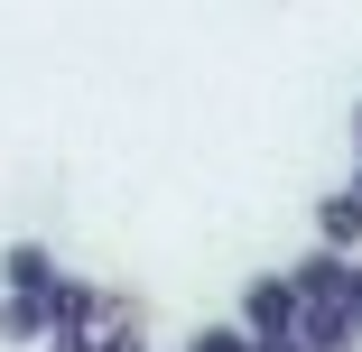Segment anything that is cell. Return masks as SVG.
Wrapping results in <instances>:
<instances>
[{
	"label": "cell",
	"instance_id": "6da1fadb",
	"mask_svg": "<svg viewBox=\"0 0 362 352\" xmlns=\"http://www.w3.org/2000/svg\"><path fill=\"white\" fill-rule=\"evenodd\" d=\"M242 334H251V343H288V334H298V297H288L279 269L242 288Z\"/></svg>",
	"mask_w": 362,
	"mask_h": 352
},
{
	"label": "cell",
	"instance_id": "7a4b0ae2",
	"mask_svg": "<svg viewBox=\"0 0 362 352\" xmlns=\"http://www.w3.org/2000/svg\"><path fill=\"white\" fill-rule=\"evenodd\" d=\"M288 278V297L298 306H344V288H353V260H334V250H307L298 269H279Z\"/></svg>",
	"mask_w": 362,
	"mask_h": 352
},
{
	"label": "cell",
	"instance_id": "3957f363",
	"mask_svg": "<svg viewBox=\"0 0 362 352\" xmlns=\"http://www.w3.org/2000/svg\"><path fill=\"white\" fill-rule=\"evenodd\" d=\"M56 278H65V269H56L47 241H10V250H0V297H47Z\"/></svg>",
	"mask_w": 362,
	"mask_h": 352
},
{
	"label": "cell",
	"instance_id": "277c9868",
	"mask_svg": "<svg viewBox=\"0 0 362 352\" xmlns=\"http://www.w3.org/2000/svg\"><path fill=\"white\" fill-rule=\"evenodd\" d=\"M316 232H325V250H334V260H344V250L362 241V195H353V186L316 195Z\"/></svg>",
	"mask_w": 362,
	"mask_h": 352
},
{
	"label": "cell",
	"instance_id": "5b68a950",
	"mask_svg": "<svg viewBox=\"0 0 362 352\" xmlns=\"http://www.w3.org/2000/svg\"><path fill=\"white\" fill-rule=\"evenodd\" d=\"M353 315L344 306H298V352H353Z\"/></svg>",
	"mask_w": 362,
	"mask_h": 352
},
{
	"label": "cell",
	"instance_id": "8992f818",
	"mask_svg": "<svg viewBox=\"0 0 362 352\" xmlns=\"http://www.w3.org/2000/svg\"><path fill=\"white\" fill-rule=\"evenodd\" d=\"M0 343H47V297H0Z\"/></svg>",
	"mask_w": 362,
	"mask_h": 352
},
{
	"label": "cell",
	"instance_id": "52a82bcc",
	"mask_svg": "<svg viewBox=\"0 0 362 352\" xmlns=\"http://www.w3.org/2000/svg\"><path fill=\"white\" fill-rule=\"evenodd\" d=\"M186 352H251V334H242V324H195Z\"/></svg>",
	"mask_w": 362,
	"mask_h": 352
},
{
	"label": "cell",
	"instance_id": "ba28073f",
	"mask_svg": "<svg viewBox=\"0 0 362 352\" xmlns=\"http://www.w3.org/2000/svg\"><path fill=\"white\" fill-rule=\"evenodd\" d=\"M93 352H149V334H139V315H121V324H103V334H93Z\"/></svg>",
	"mask_w": 362,
	"mask_h": 352
},
{
	"label": "cell",
	"instance_id": "9c48e42d",
	"mask_svg": "<svg viewBox=\"0 0 362 352\" xmlns=\"http://www.w3.org/2000/svg\"><path fill=\"white\" fill-rule=\"evenodd\" d=\"M344 315H353V334H362V260H353V288H344Z\"/></svg>",
	"mask_w": 362,
	"mask_h": 352
},
{
	"label": "cell",
	"instance_id": "30bf717a",
	"mask_svg": "<svg viewBox=\"0 0 362 352\" xmlns=\"http://www.w3.org/2000/svg\"><path fill=\"white\" fill-rule=\"evenodd\" d=\"M37 352H93V343H84V334H47Z\"/></svg>",
	"mask_w": 362,
	"mask_h": 352
},
{
	"label": "cell",
	"instance_id": "8fae6325",
	"mask_svg": "<svg viewBox=\"0 0 362 352\" xmlns=\"http://www.w3.org/2000/svg\"><path fill=\"white\" fill-rule=\"evenodd\" d=\"M251 352H298V334H288V343H251Z\"/></svg>",
	"mask_w": 362,
	"mask_h": 352
},
{
	"label": "cell",
	"instance_id": "7c38bea8",
	"mask_svg": "<svg viewBox=\"0 0 362 352\" xmlns=\"http://www.w3.org/2000/svg\"><path fill=\"white\" fill-rule=\"evenodd\" d=\"M353 139H362V102H353Z\"/></svg>",
	"mask_w": 362,
	"mask_h": 352
},
{
	"label": "cell",
	"instance_id": "4fadbf2b",
	"mask_svg": "<svg viewBox=\"0 0 362 352\" xmlns=\"http://www.w3.org/2000/svg\"><path fill=\"white\" fill-rule=\"evenodd\" d=\"M353 195H362V176H353Z\"/></svg>",
	"mask_w": 362,
	"mask_h": 352
}]
</instances>
